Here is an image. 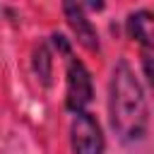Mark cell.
Masks as SVG:
<instances>
[{"mask_svg": "<svg viewBox=\"0 0 154 154\" xmlns=\"http://www.w3.org/2000/svg\"><path fill=\"white\" fill-rule=\"evenodd\" d=\"M108 113L116 135L123 142H140L149 130V106L140 79L128 60H118L111 75Z\"/></svg>", "mask_w": 154, "mask_h": 154, "instance_id": "6da1fadb", "label": "cell"}, {"mask_svg": "<svg viewBox=\"0 0 154 154\" xmlns=\"http://www.w3.org/2000/svg\"><path fill=\"white\" fill-rule=\"evenodd\" d=\"M70 144L75 154H103L106 142H103V132L99 120L87 113L79 111L75 113L72 123H70Z\"/></svg>", "mask_w": 154, "mask_h": 154, "instance_id": "7a4b0ae2", "label": "cell"}, {"mask_svg": "<svg viewBox=\"0 0 154 154\" xmlns=\"http://www.w3.org/2000/svg\"><path fill=\"white\" fill-rule=\"evenodd\" d=\"M94 96V84L87 65L72 55H67V89H65V106L72 113L84 111L91 103Z\"/></svg>", "mask_w": 154, "mask_h": 154, "instance_id": "3957f363", "label": "cell"}, {"mask_svg": "<svg viewBox=\"0 0 154 154\" xmlns=\"http://www.w3.org/2000/svg\"><path fill=\"white\" fill-rule=\"evenodd\" d=\"M63 12H65V19H67L70 29L75 31L77 41L87 51H99V34H96L91 19L84 12V5H79V2H63Z\"/></svg>", "mask_w": 154, "mask_h": 154, "instance_id": "277c9868", "label": "cell"}, {"mask_svg": "<svg viewBox=\"0 0 154 154\" xmlns=\"http://www.w3.org/2000/svg\"><path fill=\"white\" fill-rule=\"evenodd\" d=\"M125 31L132 41H137L142 46V51H152L154 43V17L149 10H137L130 12L125 19Z\"/></svg>", "mask_w": 154, "mask_h": 154, "instance_id": "5b68a950", "label": "cell"}, {"mask_svg": "<svg viewBox=\"0 0 154 154\" xmlns=\"http://www.w3.org/2000/svg\"><path fill=\"white\" fill-rule=\"evenodd\" d=\"M34 70H36L38 79L48 87L51 84V75H53V58H51V51L43 43L34 51Z\"/></svg>", "mask_w": 154, "mask_h": 154, "instance_id": "8992f818", "label": "cell"}, {"mask_svg": "<svg viewBox=\"0 0 154 154\" xmlns=\"http://www.w3.org/2000/svg\"><path fill=\"white\" fill-rule=\"evenodd\" d=\"M51 38H53V46H55L63 55H72V53H70V41H67L63 34H53Z\"/></svg>", "mask_w": 154, "mask_h": 154, "instance_id": "52a82bcc", "label": "cell"}]
</instances>
